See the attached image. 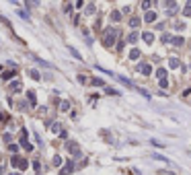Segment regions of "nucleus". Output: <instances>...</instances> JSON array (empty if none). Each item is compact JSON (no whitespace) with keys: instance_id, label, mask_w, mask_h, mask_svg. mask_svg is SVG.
<instances>
[{"instance_id":"nucleus-5","label":"nucleus","mask_w":191,"mask_h":175,"mask_svg":"<svg viewBox=\"0 0 191 175\" xmlns=\"http://www.w3.org/2000/svg\"><path fill=\"white\" fill-rule=\"evenodd\" d=\"M138 72H142L144 76H150L152 74V66L150 64H138Z\"/></svg>"},{"instance_id":"nucleus-2","label":"nucleus","mask_w":191,"mask_h":175,"mask_svg":"<svg viewBox=\"0 0 191 175\" xmlns=\"http://www.w3.org/2000/svg\"><path fill=\"white\" fill-rule=\"evenodd\" d=\"M66 151L70 153L74 159H78V157L82 155V151H80V144L78 142H74V140H70V142H66Z\"/></svg>"},{"instance_id":"nucleus-32","label":"nucleus","mask_w":191,"mask_h":175,"mask_svg":"<svg viewBox=\"0 0 191 175\" xmlns=\"http://www.w3.org/2000/svg\"><path fill=\"white\" fill-rule=\"evenodd\" d=\"M11 89H12V91H21L23 87H21V83H12V85H11Z\"/></svg>"},{"instance_id":"nucleus-6","label":"nucleus","mask_w":191,"mask_h":175,"mask_svg":"<svg viewBox=\"0 0 191 175\" xmlns=\"http://www.w3.org/2000/svg\"><path fill=\"white\" fill-rule=\"evenodd\" d=\"M164 6H167V15H175V13H177V8H179L177 2H167Z\"/></svg>"},{"instance_id":"nucleus-18","label":"nucleus","mask_w":191,"mask_h":175,"mask_svg":"<svg viewBox=\"0 0 191 175\" xmlns=\"http://www.w3.org/2000/svg\"><path fill=\"white\" fill-rule=\"evenodd\" d=\"M91 85H95V87H105V83H103L101 78H91Z\"/></svg>"},{"instance_id":"nucleus-7","label":"nucleus","mask_w":191,"mask_h":175,"mask_svg":"<svg viewBox=\"0 0 191 175\" xmlns=\"http://www.w3.org/2000/svg\"><path fill=\"white\" fill-rule=\"evenodd\" d=\"M144 21H146V23H152V21H156V13H154V11H146V15H144Z\"/></svg>"},{"instance_id":"nucleus-30","label":"nucleus","mask_w":191,"mask_h":175,"mask_svg":"<svg viewBox=\"0 0 191 175\" xmlns=\"http://www.w3.org/2000/svg\"><path fill=\"white\" fill-rule=\"evenodd\" d=\"M33 60H35V62H37L39 66H47V68H49V64H47V62H43L41 58H37V56H35V58H33Z\"/></svg>"},{"instance_id":"nucleus-17","label":"nucleus","mask_w":191,"mask_h":175,"mask_svg":"<svg viewBox=\"0 0 191 175\" xmlns=\"http://www.w3.org/2000/svg\"><path fill=\"white\" fill-rule=\"evenodd\" d=\"M70 109V103L68 101H60V111H68Z\"/></svg>"},{"instance_id":"nucleus-3","label":"nucleus","mask_w":191,"mask_h":175,"mask_svg":"<svg viewBox=\"0 0 191 175\" xmlns=\"http://www.w3.org/2000/svg\"><path fill=\"white\" fill-rule=\"evenodd\" d=\"M11 163L14 165V167H19L21 171H25V169H27V167H29V163H27V161H25V159H21V157H19V155H16V157H12V161H11Z\"/></svg>"},{"instance_id":"nucleus-28","label":"nucleus","mask_w":191,"mask_h":175,"mask_svg":"<svg viewBox=\"0 0 191 175\" xmlns=\"http://www.w3.org/2000/svg\"><path fill=\"white\" fill-rule=\"evenodd\" d=\"M51 163H54L56 167H60V165H62V157H58V155H56V157H54V161H51Z\"/></svg>"},{"instance_id":"nucleus-8","label":"nucleus","mask_w":191,"mask_h":175,"mask_svg":"<svg viewBox=\"0 0 191 175\" xmlns=\"http://www.w3.org/2000/svg\"><path fill=\"white\" fill-rule=\"evenodd\" d=\"M51 132H54V134H62V132H64L62 124H60V122H54V124H51Z\"/></svg>"},{"instance_id":"nucleus-29","label":"nucleus","mask_w":191,"mask_h":175,"mask_svg":"<svg viewBox=\"0 0 191 175\" xmlns=\"http://www.w3.org/2000/svg\"><path fill=\"white\" fill-rule=\"evenodd\" d=\"M16 13H19V15L23 17V19H27V21H29V13H27V11H23V8H19Z\"/></svg>"},{"instance_id":"nucleus-13","label":"nucleus","mask_w":191,"mask_h":175,"mask_svg":"<svg viewBox=\"0 0 191 175\" xmlns=\"http://www.w3.org/2000/svg\"><path fill=\"white\" fill-rule=\"evenodd\" d=\"M68 52H70V54H72V56H74L76 60H82V56H80V54H78V50H74L72 46H68Z\"/></svg>"},{"instance_id":"nucleus-23","label":"nucleus","mask_w":191,"mask_h":175,"mask_svg":"<svg viewBox=\"0 0 191 175\" xmlns=\"http://www.w3.org/2000/svg\"><path fill=\"white\" fill-rule=\"evenodd\" d=\"M150 144H152V146H156V148H162V146H164V142H158L156 138H152V140H150Z\"/></svg>"},{"instance_id":"nucleus-16","label":"nucleus","mask_w":191,"mask_h":175,"mask_svg":"<svg viewBox=\"0 0 191 175\" xmlns=\"http://www.w3.org/2000/svg\"><path fill=\"white\" fill-rule=\"evenodd\" d=\"M156 76H158L160 81H162V78H167V70H164V68H158V70H156Z\"/></svg>"},{"instance_id":"nucleus-14","label":"nucleus","mask_w":191,"mask_h":175,"mask_svg":"<svg viewBox=\"0 0 191 175\" xmlns=\"http://www.w3.org/2000/svg\"><path fill=\"white\" fill-rule=\"evenodd\" d=\"M171 43L179 48V46H183V43H185V39H183V37H173V41H171Z\"/></svg>"},{"instance_id":"nucleus-10","label":"nucleus","mask_w":191,"mask_h":175,"mask_svg":"<svg viewBox=\"0 0 191 175\" xmlns=\"http://www.w3.org/2000/svg\"><path fill=\"white\" fill-rule=\"evenodd\" d=\"M129 27L138 29V27H140V19H138V17H132V19H129Z\"/></svg>"},{"instance_id":"nucleus-34","label":"nucleus","mask_w":191,"mask_h":175,"mask_svg":"<svg viewBox=\"0 0 191 175\" xmlns=\"http://www.w3.org/2000/svg\"><path fill=\"white\" fill-rule=\"evenodd\" d=\"M160 87H162V89H167V87H169V81H167V78H162V81H160Z\"/></svg>"},{"instance_id":"nucleus-31","label":"nucleus","mask_w":191,"mask_h":175,"mask_svg":"<svg viewBox=\"0 0 191 175\" xmlns=\"http://www.w3.org/2000/svg\"><path fill=\"white\" fill-rule=\"evenodd\" d=\"M185 27H187V25H185V23H183V21H179V23H177V25H175V29H179V31H183V29H185Z\"/></svg>"},{"instance_id":"nucleus-22","label":"nucleus","mask_w":191,"mask_h":175,"mask_svg":"<svg viewBox=\"0 0 191 175\" xmlns=\"http://www.w3.org/2000/svg\"><path fill=\"white\" fill-rule=\"evenodd\" d=\"M111 19H113L115 23H117V21H121V13H117V11H113V13H111Z\"/></svg>"},{"instance_id":"nucleus-37","label":"nucleus","mask_w":191,"mask_h":175,"mask_svg":"<svg viewBox=\"0 0 191 175\" xmlns=\"http://www.w3.org/2000/svg\"><path fill=\"white\" fill-rule=\"evenodd\" d=\"M158 175H177V173H173V171H158Z\"/></svg>"},{"instance_id":"nucleus-39","label":"nucleus","mask_w":191,"mask_h":175,"mask_svg":"<svg viewBox=\"0 0 191 175\" xmlns=\"http://www.w3.org/2000/svg\"><path fill=\"white\" fill-rule=\"evenodd\" d=\"M150 6H152V2H142V8H146V11H148Z\"/></svg>"},{"instance_id":"nucleus-35","label":"nucleus","mask_w":191,"mask_h":175,"mask_svg":"<svg viewBox=\"0 0 191 175\" xmlns=\"http://www.w3.org/2000/svg\"><path fill=\"white\" fill-rule=\"evenodd\" d=\"M64 13H72V4H64Z\"/></svg>"},{"instance_id":"nucleus-36","label":"nucleus","mask_w":191,"mask_h":175,"mask_svg":"<svg viewBox=\"0 0 191 175\" xmlns=\"http://www.w3.org/2000/svg\"><path fill=\"white\" fill-rule=\"evenodd\" d=\"M78 83H80V85H86V83H89V81H86V78L80 74V76H78Z\"/></svg>"},{"instance_id":"nucleus-15","label":"nucleus","mask_w":191,"mask_h":175,"mask_svg":"<svg viewBox=\"0 0 191 175\" xmlns=\"http://www.w3.org/2000/svg\"><path fill=\"white\" fill-rule=\"evenodd\" d=\"M29 76H31V78H33V81H39V78H41V74H39V72H37V70H33V68H31V70H29Z\"/></svg>"},{"instance_id":"nucleus-27","label":"nucleus","mask_w":191,"mask_h":175,"mask_svg":"<svg viewBox=\"0 0 191 175\" xmlns=\"http://www.w3.org/2000/svg\"><path fill=\"white\" fill-rule=\"evenodd\" d=\"M33 169L37 171V175H41V165H39V161H33Z\"/></svg>"},{"instance_id":"nucleus-20","label":"nucleus","mask_w":191,"mask_h":175,"mask_svg":"<svg viewBox=\"0 0 191 175\" xmlns=\"http://www.w3.org/2000/svg\"><path fill=\"white\" fill-rule=\"evenodd\" d=\"M127 41H129V43H136V41H138V33L132 31V33H129V37H127Z\"/></svg>"},{"instance_id":"nucleus-21","label":"nucleus","mask_w":191,"mask_h":175,"mask_svg":"<svg viewBox=\"0 0 191 175\" xmlns=\"http://www.w3.org/2000/svg\"><path fill=\"white\" fill-rule=\"evenodd\" d=\"M160 41H162V43H169V41H173V37H171L169 33H162V37H160Z\"/></svg>"},{"instance_id":"nucleus-25","label":"nucleus","mask_w":191,"mask_h":175,"mask_svg":"<svg viewBox=\"0 0 191 175\" xmlns=\"http://www.w3.org/2000/svg\"><path fill=\"white\" fill-rule=\"evenodd\" d=\"M86 15H95V4H86Z\"/></svg>"},{"instance_id":"nucleus-11","label":"nucleus","mask_w":191,"mask_h":175,"mask_svg":"<svg viewBox=\"0 0 191 175\" xmlns=\"http://www.w3.org/2000/svg\"><path fill=\"white\" fill-rule=\"evenodd\" d=\"M142 39H144L146 43H152V41H154V35H152V33H148V31H146V33H142Z\"/></svg>"},{"instance_id":"nucleus-19","label":"nucleus","mask_w":191,"mask_h":175,"mask_svg":"<svg viewBox=\"0 0 191 175\" xmlns=\"http://www.w3.org/2000/svg\"><path fill=\"white\" fill-rule=\"evenodd\" d=\"M169 66L171 68H179V58H171L169 60Z\"/></svg>"},{"instance_id":"nucleus-12","label":"nucleus","mask_w":191,"mask_h":175,"mask_svg":"<svg viewBox=\"0 0 191 175\" xmlns=\"http://www.w3.org/2000/svg\"><path fill=\"white\" fill-rule=\"evenodd\" d=\"M27 99H29V103H31V105H35V103H37V97H35V93H33V91H29V93H27Z\"/></svg>"},{"instance_id":"nucleus-33","label":"nucleus","mask_w":191,"mask_h":175,"mask_svg":"<svg viewBox=\"0 0 191 175\" xmlns=\"http://www.w3.org/2000/svg\"><path fill=\"white\" fill-rule=\"evenodd\" d=\"M8 151H11V153H16V151H19V146H16V144H8Z\"/></svg>"},{"instance_id":"nucleus-26","label":"nucleus","mask_w":191,"mask_h":175,"mask_svg":"<svg viewBox=\"0 0 191 175\" xmlns=\"http://www.w3.org/2000/svg\"><path fill=\"white\" fill-rule=\"evenodd\" d=\"M12 76H14V72H12V70H11V72H4V74H2V81H11Z\"/></svg>"},{"instance_id":"nucleus-24","label":"nucleus","mask_w":191,"mask_h":175,"mask_svg":"<svg viewBox=\"0 0 191 175\" xmlns=\"http://www.w3.org/2000/svg\"><path fill=\"white\" fill-rule=\"evenodd\" d=\"M105 91H107V95H121L117 89H111V87H105Z\"/></svg>"},{"instance_id":"nucleus-4","label":"nucleus","mask_w":191,"mask_h":175,"mask_svg":"<svg viewBox=\"0 0 191 175\" xmlns=\"http://www.w3.org/2000/svg\"><path fill=\"white\" fill-rule=\"evenodd\" d=\"M74 171V161L72 159H68V163L64 165V167H62V171H60V175H70Z\"/></svg>"},{"instance_id":"nucleus-9","label":"nucleus","mask_w":191,"mask_h":175,"mask_svg":"<svg viewBox=\"0 0 191 175\" xmlns=\"http://www.w3.org/2000/svg\"><path fill=\"white\" fill-rule=\"evenodd\" d=\"M140 56H142V52L138 50V48H132V52H129V60H138Z\"/></svg>"},{"instance_id":"nucleus-38","label":"nucleus","mask_w":191,"mask_h":175,"mask_svg":"<svg viewBox=\"0 0 191 175\" xmlns=\"http://www.w3.org/2000/svg\"><path fill=\"white\" fill-rule=\"evenodd\" d=\"M19 107L25 111V109H27V103H25V101H19Z\"/></svg>"},{"instance_id":"nucleus-1","label":"nucleus","mask_w":191,"mask_h":175,"mask_svg":"<svg viewBox=\"0 0 191 175\" xmlns=\"http://www.w3.org/2000/svg\"><path fill=\"white\" fill-rule=\"evenodd\" d=\"M115 39H117V29H115V27L105 29V33H103V43H105L107 48H111V46L115 43Z\"/></svg>"},{"instance_id":"nucleus-40","label":"nucleus","mask_w":191,"mask_h":175,"mask_svg":"<svg viewBox=\"0 0 191 175\" xmlns=\"http://www.w3.org/2000/svg\"><path fill=\"white\" fill-rule=\"evenodd\" d=\"M0 173H4V165H0Z\"/></svg>"}]
</instances>
